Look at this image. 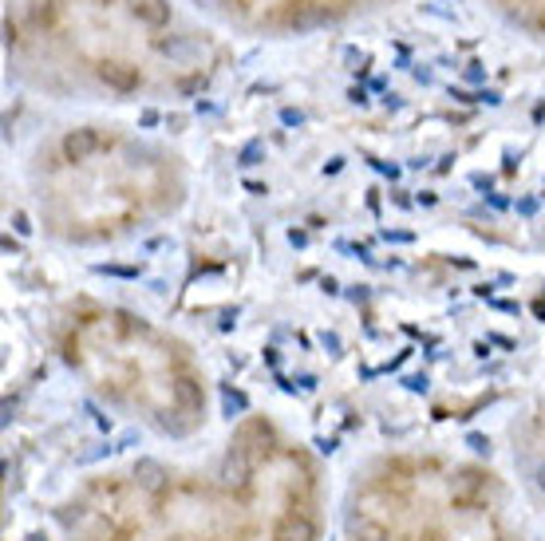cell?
<instances>
[{"mask_svg":"<svg viewBox=\"0 0 545 541\" xmlns=\"http://www.w3.org/2000/svg\"><path fill=\"white\" fill-rule=\"evenodd\" d=\"M60 541H320L329 474L265 411L202 459L139 454L75 479L52 506Z\"/></svg>","mask_w":545,"mask_h":541,"instance_id":"obj_1","label":"cell"},{"mask_svg":"<svg viewBox=\"0 0 545 541\" xmlns=\"http://www.w3.org/2000/svg\"><path fill=\"white\" fill-rule=\"evenodd\" d=\"M344 541H526L518 494L494 467L451 451H379L348 479Z\"/></svg>","mask_w":545,"mask_h":541,"instance_id":"obj_2","label":"cell"},{"mask_svg":"<svg viewBox=\"0 0 545 541\" xmlns=\"http://www.w3.org/2000/svg\"><path fill=\"white\" fill-rule=\"evenodd\" d=\"M60 356L119 419L167 442H190L210 423V380L198 356L135 312L80 305L60 324Z\"/></svg>","mask_w":545,"mask_h":541,"instance_id":"obj_3","label":"cell"},{"mask_svg":"<svg viewBox=\"0 0 545 541\" xmlns=\"http://www.w3.org/2000/svg\"><path fill=\"white\" fill-rule=\"evenodd\" d=\"M32 186L43 230L75 245L127 237L182 202L174 158L111 131H72L52 143Z\"/></svg>","mask_w":545,"mask_h":541,"instance_id":"obj_4","label":"cell"},{"mask_svg":"<svg viewBox=\"0 0 545 541\" xmlns=\"http://www.w3.org/2000/svg\"><path fill=\"white\" fill-rule=\"evenodd\" d=\"M521 486L530 490L533 506L545 514V407L538 415H526L518 427V447H514Z\"/></svg>","mask_w":545,"mask_h":541,"instance_id":"obj_5","label":"cell"}]
</instances>
